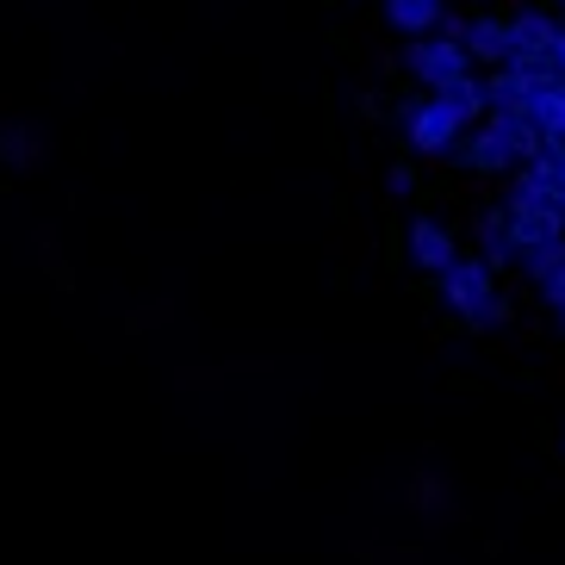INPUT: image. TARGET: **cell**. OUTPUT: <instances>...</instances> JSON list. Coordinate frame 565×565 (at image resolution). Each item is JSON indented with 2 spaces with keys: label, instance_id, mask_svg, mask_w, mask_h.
<instances>
[{
  "label": "cell",
  "instance_id": "6da1fadb",
  "mask_svg": "<svg viewBox=\"0 0 565 565\" xmlns=\"http://www.w3.org/2000/svg\"><path fill=\"white\" fill-rule=\"evenodd\" d=\"M435 299H441V311H448L466 335H503L515 323V299H510V286H503V274L484 267L472 249L435 280Z\"/></svg>",
  "mask_w": 565,
  "mask_h": 565
},
{
  "label": "cell",
  "instance_id": "7a4b0ae2",
  "mask_svg": "<svg viewBox=\"0 0 565 565\" xmlns=\"http://www.w3.org/2000/svg\"><path fill=\"white\" fill-rule=\"evenodd\" d=\"M385 125L398 137V156H411V162H454V150H460V137H466L460 118L435 94H416V87H404L398 100L385 106Z\"/></svg>",
  "mask_w": 565,
  "mask_h": 565
},
{
  "label": "cell",
  "instance_id": "3957f363",
  "mask_svg": "<svg viewBox=\"0 0 565 565\" xmlns=\"http://www.w3.org/2000/svg\"><path fill=\"white\" fill-rule=\"evenodd\" d=\"M460 255H466V243H460V224H454L448 212H423V205H416L398 224V262L416 280H441Z\"/></svg>",
  "mask_w": 565,
  "mask_h": 565
},
{
  "label": "cell",
  "instance_id": "277c9868",
  "mask_svg": "<svg viewBox=\"0 0 565 565\" xmlns=\"http://www.w3.org/2000/svg\"><path fill=\"white\" fill-rule=\"evenodd\" d=\"M398 68L411 75L416 94H448L454 82L472 75V56L454 32H435V38H416V44H398Z\"/></svg>",
  "mask_w": 565,
  "mask_h": 565
},
{
  "label": "cell",
  "instance_id": "5b68a950",
  "mask_svg": "<svg viewBox=\"0 0 565 565\" xmlns=\"http://www.w3.org/2000/svg\"><path fill=\"white\" fill-rule=\"evenodd\" d=\"M448 32L466 44V56H472V68H479V75H491V68H510V63H515L510 7H472V13H454Z\"/></svg>",
  "mask_w": 565,
  "mask_h": 565
},
{
  "label": "cell",
  "instance_id": "8992f818",
  "mask_svg": "<svg viewBox=\"0 0 565 565\" xmlns=\"http://www.w3.org/2000/svg\"><path fill=\"white\" fill-rule=\"evenodd\" d=\"M559 243H565V217H553L547 205H510V217H503V249H510L515 274H529L534 262H547Z\"/></svg>",
  "mask_w": 565,
  "mask_h": 565
},
{
  "label": "cell",
  "instance_id": "52a82bcc",
  "mask_svg": "<svg viewBox=\"0 0 565 565\" xmlns=\"http://www.w3.org/2000/svg\"><path fill=\"white\" fill-rule=\"evenodd\" d=\"M448 168H460V174H472V181H510L515 156H510V143H503L498 125L479 118V125H466V137H460V150H454Z\"/></svg>",
  "mask_w": 565,
  "mask_h": 565
},
{
  "label": "cell",
  "instance_id": "ba28073f",
  "mask_svg": "<svg viewBox=\"0 0 565 565\" xmlns=\"http://www.w3.org/2000/svg\"><path fill=\"white\" fill-rule=\"evenodd\" d=\"M380 25L392 44H416L454 25V0H380Z\"/></svg>",
  "mask_w": 565,
  "mask_h": 565
},
{
  "label": "cell",
  "instance_id": "9c48e42d",
  "mask_svg": "<svg viewBox=\"0 0 565 565\" xmlns=\"http://www.w3.org/2000/svg\"><path fill=\"white\" fill-rule=\"evenodd\" d=\"M510 38H515V63L534 68L553 51V38H559V7L553 0H522V7H510Z\"/></svg>",
  "mask_w": 565,
  "mask_h": 565
},
{
  "label": "cell",
  "instance_id": "30bf717a",
  "mask_svg": "<svg viewBox=\"0 0 565 565\" xmlns=\"http://www.w3.org/2000/svg\"><path fill=\"white\" fill-rule=\"evenodd\" d=\"M503 217H510V205H503V193H498V200H484L479 212H472V231H466L472 243H466V249L479 255L484 267H498L503 280H510L515 267H510V249H503Z\"/></svg>",
  "mask_w": 565,
  "mask_h": 565
},
{
  "label": "cell",
  "instance_id": "8fae6325",
  "mask_svg": "<svg viewBox=\"0 0 565 565\" xmlns=\"http://www.w3.org/2000/svg\"><path fill=\"white\" fill-rule=\"evenodd\" d=\"M534 94H541V75L522 68V63L491 68V75H484V113H529Z\"/></svg>",
  "mask_w": 565,
  "mask_h": 565
},
{
  "label": "cell",
  "instance_id": "7c38bea8",
  "mask_svg": "<svg viewBox=\"0 0 565 565\" xmlns=\"http://www.w3.org/2000/svg\"><path fill=\"white\" fill-rule=\"evenodd\" d=\"M522 286L534 292V305H547V311L559 317L565 311V243L547 255V262H534L529 274H522Z\"/></svg>",
  "mask_w": 565,
  "mask_h": 565
},
{
  "label": "cell",
  "instance_id": "4fadbf2b",
  "mask_svg": "<svg viewBox=\"0 0 565 565\" xmlns=\"http://www.w3.org/2000/svg\"><path fill=\"white\" fill-rule=\"evenodd\" d=\"M0 162L38 168L44 162V131H38V125H0Z\"/></svg>",
  "mask_w": 565,
  "mask_h": 565
},
{
  "label": "cell",
  "instance_id": "5bb4252c",
  "mask_svg": "<svg viewBox=\"0 0 565 565\" xmlns=\"http://www.w3.org/2000/svg\"><path fill=\"white\" fill-rule=\"evenodd\" d=\"M435 100L448 106V113L460 118V125H479V118H484V75H479V68H472L466 82H454L448 94H435Z\"/></svg>",
  "mask_w": 565,
  "mask_h": 565
},
{
  "label": "cell",
  "instance_id": "9a60e30c",
  "mask_svg": "<svg viewBox=\"0 0 565 565\" xmlns=\"http://www.w3.org/2000/svg\"><path fill=\"white\" fill-rule=\"evenodd\" d=\"M385 193H392V200H416V193H423V162L398 156V162L385 168Z\"/></svg>",
  "mask_w": 565,
  "mask_h": 565
},
{
  "label": "cell",
  "instance_id": "2e32d148",
  "mask_svg": "<svg viewBox=\"0 0 565 565\" xmlns=\"http://www.w3.org/2000/svg\"><path fill=\"white\" fill-rule=\"evenodd\" d=\"M559 38H565V7H559Z\"/></svg>",
  "mask_w": 565,
  "mask_h": 565
},
{
  "label": "cell",
  "instance_id": "e0dca14e",
  "mask_svg": "<svg viewBox=\"0 0 565 565\" xmlns=\"http://www.w3.org/2000/svg\"><path fill=\"white\" fill-rule=\"evenodd\" d=\"M553 7H565V0H553Z\"/></svg>",
  "mask_w": 565,
  "mask_h": 565
}]
</instances>
